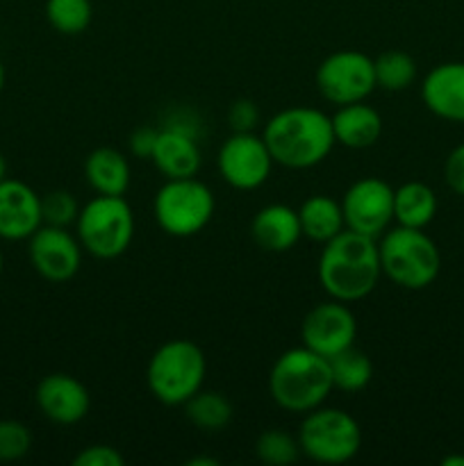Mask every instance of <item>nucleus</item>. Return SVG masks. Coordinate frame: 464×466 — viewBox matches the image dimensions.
Segmentation results:
<instances>
[{
  "label": "nucleus",
  "instance_id": "obj_5",
  "mask_svg": "<svg viewBox=\"0 0 464 466\" xmlns=\"http://www.w3.org/2000/svg\"><path fill=\"white\" fill-rule=\"evenodd\" d=\"M207 362L205 353L189 339H171L159 346L148 362V390L162 405H185L203 390Z\"/></svg>",
  "mask_w": 464,
  "mask_h": 466
},
{
  "label": "nucleus",
  "instance_id": "obj_28",
  "mask_svg": "<svg viewBox=\"0 0 464 466\" xmlns=\"http://www.w3.org/2000/svg\"><path fill=\"white\" fill-rule=\"evenodd\" d=\"M77 214H80V205L68 191H50L41 198V218L45 226L68 228L77 221Z\"/></svg>",
  "mask_w": 464,
  "mask_h": 466
},
{
  "label": "nucleus",
  "instance_id": "obj_33",
  "mask_svg": "<svg viewBox=\"0 0 464 466\" xmlns=\"http://www.w3.org/2000/svg\"><path fill=\"white\" fill-rule=\"evenodd\" d=\"M157 132L153 127H139V130L132 132L130 137V150L136 155V157L150 159L155 150V141H157Z\"/></svg>",
  "mask_w": 464,
  "mask_h": 466
},
{
  "label": "nucleus",
  "instance_id": "obj_13",
  "mask_svg": "<svg viewBox=\"0 0 464 466\" xmlns=\"http://www.w3.org/2000/svg\"><path fill=\"white\" fill-rule=\"evenodd\" d=\"M30 262L35 271L48 282H66L80 271L82 267V244L66 228L41 226L30 237Z\"/></svg>",
  "mask_w": 464,
  "mask_h": 466
},
{
  "label": "nucleus",
  "instance_id": "obj_3",
  "mask_svg": "<svg viewBox=\"0 0 464 466\" xmlns=\"http://www.w3.org/2000/svg\"><path fill=\"white\" fill-rule=\"evenodd\" d=\"M332 390L335 385L328 358L305 346L285 350L268 376L271 399L282 410L294 414H308L321 408Z\"/></svg>",
  "mask_w": 464,
  "mask_h": 466
},
{
  "label": "nucleus",
  "instance_id": "obj_21",
  "mask_svg": "<svg viewBox=\"0 0 464 466\" xmlns=\"http://www.w3.org/2000/svg\"><path fill=\"white\" fill-rule=\"evenodd\" d=\"M298 218L303 237L318 241V244H326L332 237L339 235L341 230H346L341 203H337L330 196H309V198L303 200V205L298 208Z\"/></svg>",
  "mask_w": 464,
  "mask_h": 466
},
{
  "label": "nucleus",
  "instance_id": "obj_22",
  "mask_svg": "<svg viewBox=\"0 0 464 466\" xmlns=\"http://www.w3.org/2000/svg\"><path fill=\"white\" fill-rule=\"evenodd\" d=\"M437 214V196L426 182H405L394 189V221L405 228H426Z\"/></svg>",
  "mask_w": 464,
  "mask_h": 466
},
{
  "label": "nucleus",
  "instance_id": "obj_11",
  "mask_svg": "<svg viewBox=\"0 0 464 466\" xmlns=\"http://www.w3.org/2000/svg\"><path fill=\"white\" fill-rule=\"evenodd\" d=\"M273 157L262 137L253 132H232L218 150V173L223 180L239 191H250L268 180Z\"/></svg>",
  "mask_w": 464,
  "mask_h": 466
},
{
  "label": "nucleus",
  "instance_id": "obj_37",
  "mask_svg": "<svg viewBox=\"0 0 464 466\" xmlns=\"http://www.w3.org/2000/svg\"><path fill=\"white\" fill-rule=\"evenodd\" d=\"M3 86H5V66L3 62H0V91H3Z\"/></svg>",
  "mask_w": 464,
  "mask_h": 466
},
{
  "label": "nucleus",
  "instance_id": "obj_8",
  "mask_svg": "<svg viewBox=\"0 0 464 466\" xmlns=\"http://www.w3.org/2000/svg\"><path fill=\"white\" fill-rule=\"evenodd\" d=\"M300 453L318 464H344L362 446V428L348 412L337 408H317L305 414L298 431Z\"/></svg>",
  "mask_w": 464,
  "mask_h": 466
},
{
  "label": "nucleus",
  "instance_id": "obj_20",
  "mask_svg": "<svg viewBox=\"0 0 464 466\" xmlns=\"http://www.w3.org/2000/svg\"><path fill=\"white\" fill-rule=\"evenodd\" d=\"M85 177L100 196H123L130 187V164L116 148H96L85 162Z\"/></svg>",
  "mask_w": 464,
  "mask_h": 466
},
{
  "label": "nucleus",
  "instance_id": "obj_23",
  "mask_svg": "<svg viewBox=\"0 0 464 466\" xmlns=\"http://www.w3.org/2000/svg\"><path fill=\"white\" fill-rule=\"evenodd\" d=\"M328 362H330L332 385H335V390L355 394V391L367 390L373 378L371 358L367 353H362V350L355 349V346L332 355V358H328Z\"/></svg>",
  "mask_w": 464,
  "mask_h": 466
},
{
  "label": "nucleus",
  "instance_id": "obj_29",
  "mask_svg": "<svg viewBox=\"0 0 464 466\" xmlns=\"http://www.w3.org/2000/svg\"><path fill=\"white\" fill-rule=\"evenodd\" d=\"M32 449V435L27 426L12 419L0 421V462H16Z\"/></svg>",
  "mask_w": 464,
  "mask_h": 466
},
{
  "label": "nucleus",
  "instance_id": "obj_6",
  "mask_svg": "<svg viewBox=\"0 0 464 466\" xmlns=\"http://www.w3.org/2000/svg\"><path fill=\"white\" fill-rule=\"evenodd\" d=\"M77 239L98 259H116L130 248L135 214L123 196H96L77 214Z\"/></svg>",
  "mask_w": 464,
  "mask_h": 466
},
{
  "label": "nucleus",
  "instance_id": "obj_31",
  "mask_svg": "<svg viewBox=\"0 0 464 466\" xmlns=\"http://www.w3.org/2000/svg\"><path fill=\"white\" fill-rule=\"evenodd\" d=\"M444 180L458 196H464V144L455 146L444 162Z\"/></svg>",
  "mask_w": 464,
  "mask_h": 466
},
{
  "label": "nucleus",
  "instance_id": "obj_9",
  "mask_svg": "<svg viewBox=\"0 0 464 466\" xmlns=\"http://www.w3.org/2000/svg\"><path fill=\"white\" fill-rule=\"evenodd\" d=\"M317 89L328 103H359L376 89L373 59L359 50H337L317 68Z\"/></svg>",
  "mask_w": 464,
  "mask_h": 466
},
{
  "label": "nucleus",
  "instance_id": "obj_24",
  "mask_svg": "<svg viewBox=\"0 0 464 466\" xmlns=\"http://www.w3.org/2000/svg\"><path fill=\"white\" fill-rule=\"evenodd\" d=\"M185 414L196 428L207 432H218L232 421V403L221 391H196L185 403Z\"/></svg>",
  "mask_w": 464,
  "mask_h": 466
},
{
  "label": "nucleus",
  "instance_id": "obj_30",
  "mask_svg": "<svg viewBox=\"0 0 464 466\" xmlns=\"http://www.w3.org/2000/svg\"><path fill=\"white\" fill-rule=\"evenodd\" d=\"M76 466H123L126 464V458L118 453L114 446L107 444H94L82 449L80 453L73 460Z\"/></svg>",
  "mask_w": 464,
  "mask_h": 466
},
{
  "label": "nucleus",
  "instance_id": "obj_2",
  "mask_svg": "<svg viewBox=\"0 0 464 466\" xmlns=\"http://www.w3.org/2000/svg\"><path fill=\"white\" fill-rule=\"evenodd\" d=\"M262 139L273 162L294 171L321 164L337 144L330 116L317 107H287L273 114Z\"/></svg>",
  "mask_w": 464,
  "mask_h": 466
},
{
  "label": "nucleus",
  "instance_id": "obj_1",
  "mask_svg": "<svg viewBox=\"0 0 464 466\" xmlns=\"http://www.w3.org/2000/svg\"><path fill=\"white\" fill-rule=\"evenodd\" d=\"M382 278L378 239L341 230L323 244L318 258V282L332 300L355 303L373 294Z\"/></svg>",
  "mask_w": 464,
  "mask_h": 466
},
{
  "label": "nucleus",
  "instance_id": "obj_25",
  "mask_svg": "<svg viewBox=\"0 0 464 466\" xmlns=\"http://www.w3.org/2000/svg\"><path fill=\"white\" fill-rule=\"evenodd\" d=\"M376 86L385 91H405L417 80V62L405 50H385L373 59Z\"/></svg>",
  "mask_w": 464,
  "mask_h": 466
},
{
  "label": "nucleus",
  "instance_id": "obj_27",
  "mask_svg": "<svg viewBox=\"0 0 464 466\" xmlns=\"http://www.w3.org/2000/svg\"><path fill=\"white\" fill-rule=\"evenodd\" d=\"M255 453H257L259 462L268 466H289L298 462L300 458V444L285 431H264L259 435L257 444H255Z\"/></svg>",
  "mask_w": 464,
  "mask_h": 466
},
{
  "label": "nucleus",
  "instance_id": "obj_38",
  "mask_svg": "<svg viewBox=\"0 0 464 466\" xmlns=\"http://www.w3.org/2000/svg\"><path fill=\"white\" fill-rule=\"evenodd\" d=\"M3 267H5V259H3V253H0V273H3Z\"/></svg>",
  "mask_w": 464,
  "mask_h": 466
},
{
  "label": "nucleus",
  "instance_id": "obj_18",
  "mask_svg": "<svg viewBox=\"0 0 464 466\" xmlns=\"http://www.w3.org/2000/svg\"><path fill=\"white\" fill-rule=\"evenodd\" d=\"M150 159L157 167V171L164 173L166 180L194 177L203 164L196 139L180 127H166V130L157 132V141H155Z\"/></svg>",
  "mask_w": 464,
  "mask_h": 466
},
{
  "label": "nucleus",
  "instance_id": "obj_35",
  "mask_svg": "<svg viewBox=\"0 0 464 466\" xmlns=\"http://www.w3.org/2000/svg\"><path fill=\"white\" fill-rule=\"evenodd\" d=\"M444 466H464V455H449V458H444Z\"/></svg>",
  "mask_w": 464,
  "mask_h": 466
},
{
  "label": "nucleus",
  "instance_id": "obj_14",
  "mask_svg": "<svg viewBox=\"0 0 464 466\" xmlns=\"http://www.w3.org/2000/svg\"><path fill=\"white\" fill-rule=\"evenodd\" d=\"M35 400L41 414L59 426L80 423L89 414V390L68 373H50L36 385Z\"/></svg>",
  "mask_w": 464,
  "mask_h": 466
},
{
  "label": "nucleus",
  "instance_id": "obj_15",
  "mask_svg": "<svg viewBox=\"0 0 464 466\" xmlns=\"http://www.w3.org/2000/svg\"><path fill=\"white\" fill-rule=\"evenodd\" d=\"M44 226L41 196L21 180L0 182V239H30Z\"/></svg>",
  "mask_w": 464,
  "mask_h": 466
},
{
  "label": "nucleus",
  "instance_id": "obj_7",
  "mask_svg": "<svg viewBox=\"0 0 464 466\" xmlns=\"http://www.w3.org/2000/svg\"><path fill=\"white\" fill-rule=\"evenodd\" d=\"M214 208V194L205 182L196 180V176L166 180V185L159 187L153 203L155 221L166 235L177 239H187L205 230L212 221Z\"/></svg>",
  "mask_w": 464,
  "mask_h": 466
},
{
  "label": "nucleus",
  "instance_id": "obj_4",
  "mask_svg": "<svg viewBox=\"0 0 464 466\" xmlns=\"http://www.w3.org/2000/svg\"><path fill=\"white\" fill-rule=\"evenodd\" d=\"M382 276L403 289H426L441 271V253L421 228H389L378 244Z\"/></svg>",
  "mask_w": 464,
  "mask_h": 466
},
{
  "label": "nucleus",
  "instance_id": "obj_12",
  "mask_svg": "<svg viewBox=\"0 0 464 466\" xmlns=\"http://www.w3.org/2000/svg\"><path fill=\"white\" fill-rule=\"evenodd\" d=\"M305 349L332 358L341 350L350 349L358 337V321L348 305L341 300H330L309 309L300 326Z\"/></svg>",
  "mask_w": 464,
  "mask_h": 466
},
{
  "label": "nucleus",
  "instance_id": "obj_19",
  "mask_svg": "<svg viewBox=\"0 0 464 466\" xmlns=\"http://www.w3.org/2000/svg\"><path fill=\"white\" fill-rule=\"evenodd\" d=\"M330 121L335 141L346 146V148H371L373 144H378L382 135L380 112L364 103V100L341 105L335 112V116H330Z\"/></svg>",
  "mask_w": 464,
  "mask_h": 466
},
{
  "label": "nucleus",
  "instance_id": "obj_32",
  "mask_svg": "<svg viewBox=\"0 0 464 466\" xmlns=\"http://www.w3.org/2000/svg\"><path fill=\"white\" fill-rule=\"evenodd\" d=\"M230 127L235 132H253L255 123L259 121V109L253 100H237L230 107Z\"/></svg>",
  "mask_w": 464,
  "mask_h": 466
},
{
  "label": "nucleus",
  "instance_id": "obj_34",
  "mask_svg": "<svg viewBox=\"0 0 464 466\" xmlns=\"http://www.w3.org/2000/svg\"><path fill=\"white\" fill-rule=\"evenodd\" d=\"M189 466H217L218 464V460H212V458H196V460H189V462H187Z\"/></svg>",
  "mask_w": 464,
  "mask_h": 466
},
{
  "label": "nucleus",
  "instance_id": "obj_36",
  "mask_svg": "<svg viewBox=\"0 0 464 466\" xmlns=\"http://www.w3.org/2000/svg\"><path fill=\"white\" fill-rule=\"evenodd\" d=\"M7 177V159H5V155L0 153V182Z\"/></svg>",
  "mask_w": 464,
  "mask_h": 466
},
{
  "label": "nucleus",
  "instance_id": "obj_10",
  "mask_svg": "<svg viewBox=\"0 0 464 466\" xmlns=\"http://www.w3.org/2000/svg\"><path fill=\"white\" fill-rule=\"evenodd\" d=\"M346 230L380 239L394 221V189L380 177L353 182L341 200Z\"/></svg>",
  "mask_w": 464,
  "mask_h": 466
},
{
  "label": "nucleus",
  "instance_id": "obj_17",
  "mask_svg": "<svg viewBox=\"0 0 464 466\" xmlns=\"http://www.w3.org/2000/svg\"><path fill=\"white\" fill-rule=\"evenodd\" d=\"M250 237L267 253H287L303 237L298 209L280 203L267 205L250 221Z\"/></svg>",
  "mask_w": 464,
  "mask_h": 466
},
{
  "label": "nucleus",
  "instance_id": "obj_26",
  "mask_svg": "<svg viewBox=\"0 0 464 466\" xmlns=\"http://www.w3.org/2000/svg\"><path fill=\"white\" fill-rule=\"evenodd\" d=\"M45 18L59 35H82L91 25L94 5L91 0H45Z\"/></svg>",
  "mask_w": 464,
  "mask_h": 466
},
{
  "label": "nucleus",
  "instance_id": "obj_16",
  "mask_svg": "<svg viewBox=\"0 0 464 466\" xmlns=\"http://www.w3.org/2000/svg\"><path fill=\"white\" fill-rule=\"evenodd\" d=\"M421 100L435 116L464 123V62L437 64L423 77Z\"/></svg>",
  "mask_w": 464,
  "mask_h": 466
}]
</instances>
